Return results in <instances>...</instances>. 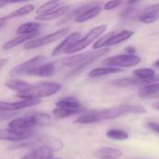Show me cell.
<instances>
[{
	"label": "cell",
	"instance_id": "14",
	"mask_svg": "<svg viewBox=\"0 0 159 159\" xmlns=\"http://www.w3.org/2000/svg\"><path fill=\"white\" fill-rule=\"evenodd\" d=\"M33 127H34V125L30 116L15 118L8 123V129L17 131H29Z\"/></svg>",
	"mask_w": 159,
	"mask_h": 159
},
{
	"label": "cell",
	"instance_id": "9",
	"mask_svg": "<svg viewBox=\"0 0 159 159\" xmlns=\"http://www.w3.org/2000/svg\"><path fill=\"white\" fill-rule=\"evenodd\" d=\"M40 102H41V100H35V99L22 100L20 102H13L0 101V112H10V111H15V110H20V109L37 105Z\"/></svg>",
	"mask_w": 159,
	"mask_h": 159
},
{
	"label": "cell",
	"instance_id": "10",
	"mask_svg": "<svg viewBox=\"0 0 159 159\" xmlns=\"http://www.w3.org/2000/svg\"><path fill=\"white\" fill-rule=\"evenodd\" d=\"M59 67L60 66L58 61H49L45 64H41L35 69L32 70L28 74V75L38 76V77H50L56 74Z\"/></svg>",
	"mask_w": 159,
	"mask_h": 159
},
{
	"label": "cell",
	"instance_id": "18",
	"mask_svg": "<svg viewBox=\"0 0 159 159\" xmlns=\"http://www.w3.org/2000/svg\"><path fill=\"white\" fill-rule=\"evenodd\" d=\"M41 27L40 22L30 21L20 25L17 29V34L20 35H29L37 33V30Z\"/></svg>",
	"mask_w": 159,
	"mask_h": 159
},
{
	"label": "cell",
	"instance_id": "12",
	"mask_svg": "<svg viewBox=\"0 0 159 159\" xmlns=\"http://www.w3.org/2000/svg\"><path fill=\"white\" fill-rule=\"evenodd\" d=\"M81 37V34L79 32H75V33H72L71 34H69L67 37H65L61 43L60 45H58L54 50L52 51V56L53 57H57L59 56L60 54L61 53H65L67 51V49L69 48H71L78 39H80Z\"/></svg>",
	"mask_w": 159,
	"mask_h": 159
},
{
	"label": "cell",
	"instance_id": "11",
	"mask_svg": "<svg viewBox=\"0 0 159 159\" xmlns=\"http://www.w3.org/2000/svg\"><path fill=\"white\" fill-rule=\"evenodd\" d=\"M31 131H17L11 129H0V141L7 142H21L27 140L31 136Z\"/></svg>",
	"mask_w": 159,
	"mask_h": 159
},
{
	"label": "cell",
	"instance_id": "5",
	"mask_svg": "<svg viewBox=\"0 0 159 159\" xmlns=\"http://www.w3.org/2000/svg\"><path fill=\"white\" fill-rule=\"evenodd\" d=\"M142 61V58L138 55H129V54H118L109 58H106L102 61V63L106 66L110 67H116L122 69L129 68L138 65Z\"/></svg>",
	"mask_w": 159,
	"mask_h": 159
},
{
	"label": "cell",
	"instance_id": "33",
	"mask_svg": "<svg viewBox=\"0 0 159 159\" xmlns=\"http://www.w3.org/2000/svg\"><path fill=\"white\" fill-rule=\"evenodd\" d=\"M120 5H122V2L121 1L112 0V1H109L107 3H105V5L103 7V9H105V10H113V9L118 7Z\"/></svg>",
	"mask_w": 159,
	"mask_h": 159
},
{
	"label": "cell",
	"instance_id": "30",
	"mask_svg": "<svg viewBox=\"0 0 159 159\" xmlns=\"http://www.w3.org/2000/svg\"><path fill=\"white\" fill-rule=\"evenodd\" d=\"M80 112V110H72V109H66V108H55L52 111L53 116L56 118L59 119H62V118H66L69 116H72L74 115H76Z\"/></svg>",
	"mask_w": 159,
	"mask_h": 159
},
{
	"label": "cell",
	"instance_id": "7",
	"mask_svg": "<svg viewBox=\"0 0 159 159\" xmlns=\"http://www.w3.org/2000/svg\"><path fill=\"white\" fill-rule=\"evenodd\" d=\"M68 33H69V28L68 27L62 28V29H61V30H59L57 32L52 33V34H47L45 36L35 38V39H33V40L27 42L24 45V48L25 49H34V48L43 47V46H47L48 44L54 43V42L60 40L61 38L64 37L65 35L68 34Z\"/></svg>",
	"mask_w": 159,
	"mask_h": 159
},
{
	"label": "cell",
	"instance_id": "8",
	"mask_svg": "<svg viewBox=\"0 0 159 159\" xmlns=\"http://www.w3.org/2000/svg\"><path fill=\"white\" fill-rule=\"evenodd\" d=\"M47 58L43 55H38L31 60H28L27 61L17 65L10 71V75H28L32 70L35 69L39 65L43 64Z\"/></svg>",
	"mask_w": 159,
	"mask_h": 159
},
{
	"label": "cell",
	"instance_id": "24",
	"mask_svg": "<svg viewBox=\"0 0 159 159\" xmlns=\"http://www.w3.org/2000/svg\"><path fill=\"white\" fill-rule=\"evenodd\" d=\"M96 155L102 158V157H112V158H118L120 157L123 153L121 150L114 147H101L97 150Z\"/></svg>",
	"mask_w": 159,
	"mask_h": 159
},
{
	"label": "cell",
	"instance_id": "3",
	"mask_svg": "<svg viewBox=\"0 0 159 159\" xmlns=\"http://www.w3.org/2000/svg\"><path fill=\"white\" fill-rule=\"evenodd\" d=\"M61 89V85L57 82H40L37 84L31 85V87L20 92L16 93L17 98H21L22 100H41L42 98L49 97L57 94Z\"/></svg>",
	"mask_w": 159,
	"mask_h": 159
},
{
	"label": "cell",
	"instance_id": "31",
	"mask_svg": "<svg viewBox=\"0 0 159 159\" xmlns=\"http://www.w3.org/2000/svg\"><path fill=\"white\" fill-rule=\"evenodd\" d=\"M152 14H159V3L147 6L138 13V15H152Z\"/></svg>",
	"mask_w": 159,
	"mask_h": 159
},
{
	"label": "cell",
	"instance_id": "2",
	"mask_svg": "<svg viewBox=\"0 0 159 159\" xmlns=\"http://www.w3.org/2000/svg\"><path fill=\"white\" fill-rule=\"evenodd\" d=\"M110 51V48H102L96 51H90V52H84L75 54L73 56H70L68 58L61 59V61H58L59 66L71 68L72 70L69 73V75H74L81 71H83L87 66L91 64L93 61L98 60L99 58L106 55Z\"/></svg>",
	"mask_w": 159,
	"mask_h": 159
},
{
	"label": "cell",
	"instance_id": "13",
	"mask_svg": "<svg viewBox=\"0 0 159 159\" xmlns=\"http://www.w3.org/2000/svg\"><path fill=\"white\" fill-rule=\"evenodd\" d=\"M53 157V150L47 146H39L25 154L20 159H50Z\"/></svg>",
	"mask_w": 159,
	"mask_h": 159
},
{
	"label": "cell",
	"instance_id": "42",
	"mask_svg": "<svg viewBox=\"0 0 159 159\" xmlns=\"http://www.w3.org/2000/svg\"><path fill=\"white\" fill-rule=\"evenodd\" d=\"M50 159H60V158H50Z\"/></svg>",
	"mask_w": 159,
	"mask_h": 159
},
{
	"label": "cell",
	"instance_id": "41",
	"mask_svg": "<svg viewBox=\"0 0 159 159\" xmlns=\"http://www.w3.org/2000/svg\"><path fill=\"white\" fill-rule=\"evenodd\" d=\"M155 65H156V66H157V68H159V59H158V60H157V61L155 62Z\"/></svg>",
	"mask_w": 159,
	"mask_h": 159
},
{
	"label": "cell",
	"instance_id": "34",
	"mask_svg": "<svg viewBox=\"0 0 159 159\" xmlns=\"http://www.w3.org/2000/svg\"><path fill=\"white\" fill-rule=\"evenodd\" d=\"M135 11H136L135 7H129L121 12V18L122 19H129L131 16H133Z\"/></svg>",
	"mask_w": 159,
	"mask_h": 159
},
{
	"label": "cell",
	"instance_id": "25",
	"mask_svg": "<svg viewBox=\"0 0 159 159\" xmlns=\"http://www.w3.org/2000/svg\"><path fill=\"white\" fill-rule=\"evenodd\" d=\"M106 137L114 141H126L129 138V135L123 129H111L106 132Z\"/></svg>",
	"mask_w": 159,
	"mask_h": 159
},
{
	"label": "cell",
	"instance_id": "32",
	"mask_svg": "<svg viewBox=\"0 0 159 159\" xmlns=\"http://www.w3.org/2000/svg\"><path fill=\"white\" fill-rule=\"evenodd\" d=\"M138 20L144 24H151L156 22L159 19V14H152V15H138Z\"/></svg>",
	"mask_w": 159,
	"mask_h": 159
},
{
	"label": "cell",
	"instance_id": "26",
	"mask_svg": "<svg viewBox=\"0 0 159 159\" xmlns=\"http://www.w3.org/2000/svg\"><path fill=\"white\" fill-rule=\"evenodd\" d=\"M61 6H62V3H61L59 1H49V2L43 4L42 6H40L36 10V14L41 15V14L48 13V12H51V11L57 9L58 7H60Z\"/></svg>",
	"mask_w": 159,
	"mask_h": 159
},
{
	"label": "cell",
	"instance_id": "17",
	"mask_svg": "<svg viewBox=\"0 0 159 159\" xmlns=\"http://www.w3.org/2000/svg\"><path fill=\"white\" fill-rule=\"evenodd\" d=\"M123 72V69L116 68V67H110V66H105V67H97L92 69L89 73V76L91 78H97L101 76H104L107 75H112V74H116V73H121Z\"/></svg>",
	"mask_w": 159,
	"mask_h": 159
},
{
	"label": "cell",
	"instance_id": "16",
	"mask_svg": "<svg viewBox=\"0 0 159 159\" xmlns=\"http://www.w3.org/2000/svg\"><path fill=\"white\" fill-rule=\"evenodd\" d=\"M134 34H135L134 31H130V30H122L118 33H116L115 35L108 41L106 45V48H110V47L118 45L120 43H123L129 40L134 35Z\"/></svg>",
	"mask_w": 159,
	"mask_h": 159
},
{
	"label": "cell",
	"instance_id": "38",
	"mask_svg": "<svg viewBox=\"0 0 159 159\" xmlns=\"http://www.w3.org/2000/svg\"><path fill=\"white\" fill-rule=\"evenodd\" d=\"M152 108L154 110H157V111H159V101L157 102H155L152 103Z\"/></svg>",
	"mask_w": 159,
	"mask_h": 159
},
{
	"label": "cell",
	"instance_id": "15",
	"mask_svg": "<svg viewBox=\"0 0 159 159\" xmlns=\"http://www.w3.org/2000/svg\"><path fill=\"white\" fill-rule=\"evenodd\" d=\"M69 9H70V6H61V7H58L57 9L51 11V12L35 16V20H42V21L56 20V19H59V18L64 16L69 11Z\"/></svg>",
	"mask_w": 159,
	"mask_h": 159
},
{
	"label": "cell",
	"instance_id": "27",
	"mask_svg": "<svg viewBox=\"0 0 159 159\" xmlns=\"http://www.w3.org/2000/svg\"><path fill=\"white\" fill-rule=\"evenodd\" d=\"M113 85L116 87H132V86H140L143 85V82L138 80L137 78H130V77H124V78H119L112 82Z\"/></svg>",
	"mask_w": 159,
	"mask_h": 159
},
{
	"label": "cell",
	"instance_id": "29",
	"mask_svg": "<svg viewBox=\"0 0 159 159\" xmlns=\"http://www.w3.org/2000/svg\"><path fill=\"white\" fill-rule=\"evenodd\" d=\"M34 6L32 5V4H29V5H25V6H22L20 7H19L18 9L12 11L9 13L8 15V18L9 19H12V18H18V17H22V16H25L27 14H30L32 13L34 10Z\"/></svg>",
	"mask_w": 159,
	"mask_h": 159
},
{
	"label": "cell",
	"instance_id": "22",
	"mask_svg": "<svg viewBox=\"0 0 159 159\" xmlns=\"http://www.w3.org/2000/svg\"><path fill=\"white\" fill-rule=\"evenodd\" d=\"M37 34H29V35H20V36H17L7 42H6L4 45H3V49L5 50H8V49H11L13 48H15L16 46L21 44V43H27L31 40H33V38Z\"/></svg>",
	"mask_w": 159,
	"mask_h": 159
},
{
	"label": "cell",
	"instance_id": "28",
	"mask_svg": "<svg viewBox=\"0 0 159 159\" xmlns=\"http://www.w3.org/2000/svg\"><path fill=\"white\" fill-rule=\"evenodd\" d=\"M116 32H110V33H107L105 34H102L100 38H98L93 46H92V48L95 49V50H100V49H102V48H106V45L108 43V41L115 35Z\"/></svg>",
	"mask_w": 159,
	"mask_h": 159
},
{
	"label": "cell",
	"instance_id": "20",
	"mask_svg": "<svg viewBox=\"0 0 159 159\" xmlns=\"http://www.w3.org/2000/svg\"><path fill=\"white\" fill-rule=\"evenodd\" d=\"M57 107L59 108H66L72 110H80L81 104L79 101L75 97H64L56 102Z\"/></svg>",
	"mask_w": 159,
	"mask_h": 159
},
{
	"label": "cell",
	"instance_id": "39",
	"mask_svg": "<svg viewBox=\"0 0 159 159\" xmlns=\"http://www.w3.org/2000/svg\"><path fill=\"white\" fill-rule=\"evenodd\" d=\"M7 63V59H0V69Z\"/></svg>",
	"mask_w": 159,
	"mask_h": 159
},
{
	"label": "cell",
	"instance_id": "37",
	"mask_svg": "<svg viewBox=\"0 0 159 159\" xmlns=\"http://www.w3.org/2000/svg\"><path fill=\"white\" fill-rule=\"evenodd\" d=\"M9 18L8 16H5V17H0V29L3 28L8 21Z\"/></svg>",
	"mask_w": 159,
	"mask_h": 159
},
{
	"label": "cell",
	"instance_id": "40",
	"mask_svg": "<svg viewBox=\"0 0 159 159\" xmlns=\"http://www.w3.org/2000/svg\"><path fill=\"white\" fill-rule=\"evenodd\" d=\"M8 4V2L7 1H5V0H0V8L1 7H5L6 5H7Z\"/></svg>",
	"mask_w": 159,
	"mask_h": 159
},
{
	"label": "cell",
	"instance_id": "4",
	"mask_svg": "<svg viewBox=\"0 0 159 159\" xmlns=\"http://www.w3.org/2000/svg\"><path fill=\"white\" fill-rule=\"evenodd\" d=\"M106 29H107L106 24H101V25H98V26L92 28L83 37L78 39L71 48H69L65 53L73 54V53L79 52V51L85 49L88 46H89L91 43L95 42L98 38H100L105 33Z\"/></svg>",
	"mask_w": 159,
	"mask_h": 159
},
{
	"label": "cell",
	"instance_id": "36",
	"mask_svg": "<svg viewBox=\"0 0 159 159\" xmlns=\"http://www.w3.org/2000/svg\"><path fill=\"white\" fill-rule=\"evenodd\" d=\"M125 52H126V54H129V55H135V53H136V48H135L134 47H131V46H129V47H127V48H126V49H125Z\"/></svg>",
	"mask_w": 159,
	"mask_h": 159
},
{
	"label": "cell",
	"instance_id": "19",
	"mask_svg": "<svg viewBox=\"0 0 159 159\" xmlns=\"http://www.w3.org/2000/svg\"><path fill=\"white\" fill-rule=\"evenodd\" d=\"M5 86L9 89L16 91L17 93H20L28 89L31 87V84L20 79H10L5 82Z\"/></svg>",
	"mask_w": 159,
	"mask_h": 159
},
{
	"label": "cell",
	"instance_id": "43",
	"mask_svg": "<svg viewBox=\"0 0 159 159\" xmlns=\"http://www.w3.org/2000/svg\"><path fill=\"white\" fill-rule=\"evenodd\" d=\"M0 113H1V112H0Z\"/></svg>",
	"mask_w": 159,
	"mask_h": 159
},
{
	"label": "cell",
	"instance_id": "21",
	"mask_svg": "<svg viewBox=\"0 0 159 159\" xmlns=\"http://www.w3.org/2000/svg\"><path fill=\"white\" fill-rule=\"evenodd\" d=\"M159 93V82L157 83H151L143 86L139 91H138V96L140 98H148L154 95H157Z\"/></svg>",
	"mask_w": 159,
	"mask_h": 159
},
{
	"label": "cell",
	"instance_id": "1",
	"mask_svg": "<svg viewBox=\"0 0 159 159\" xmlns=\"http://www.w3.org/2000/svg\"><path fill=\"white\" fill-rule=\"evenodd\" d=\"M146 109L137 104H120L99 111H92L79 116L75 122L76 124H93L107 120H114L126 115H143Z\"/></svg>",
	"mask_w": 159,
	"mask_h": 159
},
{
	"label": "cell",
	"instance_id": "23",
	"mask_svg": "<svg viewBox=\"0 0 159 159\" xmlns=\"http://www.w3.org/2000/svg\"><path fill=\"white\" fill-rule=\"evenodd\" d=\"M34 126H49L52 123V117L48 113H35L30 116Z\"/></svg>",
	"mask_w": 159,
	"mask_h": 159
},
{
	"label": "cell",
	"instance_id": "35",
	"mask_svg": "<svg viewBox=\"0 0 159 159\" xmlns=\"http://www.w3.org/2000/svg\"><path fill=\"white\" fill-rule=\"evenodd\" d=\"M147 128L153 130L154 132H157L159 135V123L157 122H148L147 123Z\"/></svg>",
	"mask_w": 159,
	"mask_h": 159
},
{
	"label": "cell",
	"instance_id": "6",
	"mask_svg": "<svg viewBox=\"0 0 159 159\" xmlns=\"http://www.w3.org/2000/svg\"><path fill=\"white\" fill-rule=\"evenodd\" d=\"M102 10V7L100 3H89L86 4L74 11L75 20L76 22H85L98 17Z\"/></svg>",
	"mask_w": 159,
	"mask_h": 159
}]
</instances>
